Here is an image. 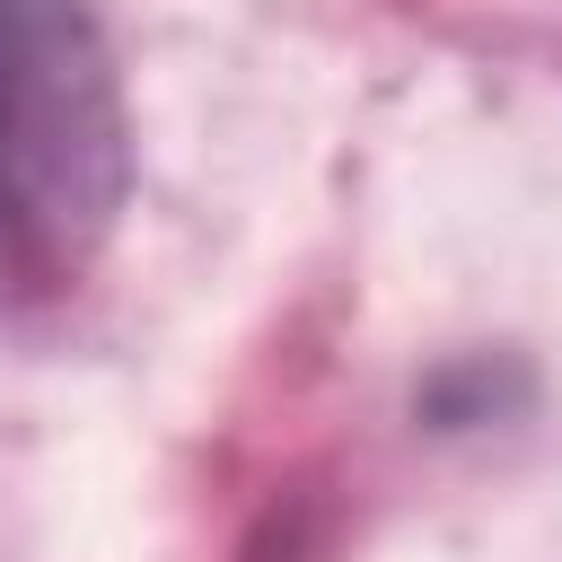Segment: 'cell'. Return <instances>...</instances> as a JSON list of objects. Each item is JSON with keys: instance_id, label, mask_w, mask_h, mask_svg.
<instances>
[{"instance_id": "obj_1", "label": "cell", "mask_w": 562, "mask_h": 562, "mask_svg": "<svg viewBox=\"0 0 562 562\" xmlns=\"http://www.w3.org/2000/svg\"><path fill=\"white\" fill-rule=\"evenodd\" d=\"M132 193L123 70L88 0H0V237L26 263H88Z\"/></svg>"}]
</instances>
